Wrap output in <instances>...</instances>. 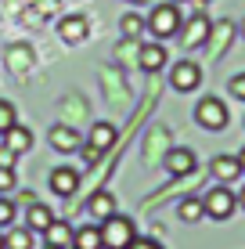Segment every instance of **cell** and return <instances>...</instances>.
Returning <instances> with one entry per match:
<instances>
[{"mask_svg":"<svg viewBox=\"0 0 245 249\" xmlns=\"http://www.w3.org/2000/svg\"><path fill=\"white\" fill-rule=\"evenodd\" d=\"M180 22H184V15H180V7L170 4V0H163V4H155L151 7V15H148V33L155 40H173L177 33H180Z\"/></svg>","mask_w":245,"mask_h":249,"instance_id":"6da1fadb","label":"cell"},{"mask_svg":"<svg viewBox=\"0 0 245 249\" xmlns=\"http://www.w3.org/2000/svg\"><path fill=\"white\" fill-rule=\"evenodd\" d=\"M101 242H105V249H126L137 238V231H133V220L123 217V213H112L108 220H101Z\"/></svg>","mask_w":245,"mask_h":249,"instance_id":"7a4b0ae2","label":"cell"},{"mask_svg":"<svg viewBox=\"0 0 245 249\" xmlns=\"http://www.w3.org/2000/svg\"><path fill=\"white\" fill-rule=\"evenodd\" d=\"M195 123L202 126V130H227V123H231V116H227V105L220 98H202L198 105H195Z\"/></svg>","mask_w":245,"mask_h":249,"instance_id":"3957f363","label":"cell"},{"mask_svg":"<svg viewBox=\"0 0 245 249\" xmlns=\"http://www.w3.org/2000/svg\"><path fill=\"white\" fill-rule=\"evenodd\" d=\"M202 202H206V217H213V220H227L234 213V206H238V199H234V192L227 184L209 188V192L202 195Z\"/></svg>","mask_w":245,"mask_h":249,"instance_id":"277c9868","label":"cell"},{"mask_svg":"<svg viewBox=\"0 0 245 249\" xmlns=\"http://www.w3.org/2000/svg\"><path fill=\"white\" fill-rule=\"evenodd\" d=\"M170 87L180 90V94H191L202 87V65L191 62V58H180L173 69H170Z\"/></svg>","mask_w":245,"mask_h":249,"instance_id":"5b68a950","label":"cell"},{"mask_svg":"<svg viewBox=\"0 0 245 249\" xmlns=\"http://www.w3.org/2000/svg\"><path fill=\"white\" fill-rule=\"evenodd\" d=\"M209 29H213V22H209L206 15H191L188 22H180V44L188 47V51H195V47H206V40H209Z\"/></svg>","mask_w":245,"mask_h":249,"instance_id":"8992f818","label":"cell"},{"mask_svg":"<svg viewBox=\"0 0 245 249\" xmlns=\"http://www.w3.org/2000/svg\"><path fill=\"white\" fill-rule=\"evenodd\" d=\"M234 40V22H213V29H209V40H206V54L213 58H224V51L231 47Z\"/></svg>","mask_w":245,"mask_h":249,"instance_id":"52a82bcc","label":"cell"},{"mask_svg":"<svg viewBox=\"0 0 245 249\" xmlns=\"http://www.w3.org/2000/svg\"><path fill=\"white\" fill-rule=\"evenodd\" d=\"M50 192H54L58 199H72V195L80 192V174H76L72 166L50 170Z\"/></svg>","mask_w":245,"mask_h":249,"instance_id":"ba28073f","label":"cell"},{"mask_svg":"<svg viewBox=\"0 0 245 249\" xmlns=\"http://www.w3.org/2000/svg\"><path fill=\"white\" fill-rule=\"evenodd\" d=\"M90 33V22L83 18V15H65L62 22H58V36L65 40V44H83Z\"/></svg>","mask_w":245,"mask_h":249,"instance_id":"9c48e42d","label":"cell"},{"mask_svg":"<svg viewBox=\"0 0 245 249\" xmlns=\"http://www.w3.org/2000/svg\"><path fill=\"white\" fill-rule=\"evenodd\" d=\"M209 174L220 184H231V181L242 177V162H238V156H213L209 159Z\"/></svg>","mask_w":245,"mask_h":249,"instance_id":"30bf717a","label":"cell"},{"mask_svg":"<svg viewBox=\"0 0 245 249\" xmlns=\"http://www.w3.org/2000/svg\"><path fill=\"white\" fill-rule=\"evenodd\" d=\"M112 213H119L112 192H105V188H101V192L90 195V202H87V217H90V220H98V224H101V220H108Z\"/></svg>","mask_w":245,"mask_h":249,"instance_id":"8fae6325","label":"cell"},{"mask_svg":"<svg viewBox=\"0 0 245 249\" xmlns=\"http://www.w3.org/2000/svg\"><path fill=\"white\" fill-rule=\"evenodd\" d=\"M166 47L163 40H151V44H141V54H137V65L145 69V72H159V69H166Z\"/></svg>","mask_w":245,"mask_h":249,"instance_id":"7c38bea8","label":"cell"},{"mask_svg":"<svg viewBox=\"0 0 245 249\" xmlns=\"http://www.w3.org/2000/svg\"><path fill=\"white\" fill-rule=\"evenodd\" d=\"M47 141H50V148H54V152H62V156H65V152H80L83 137L76 134L72 126H62V123H58V126H50V137H47Z\"/></svg>","mask_w":245,"mask_h":249,"instance_id":"4fadbf2b","label":"cell"},{"mask_svg":"<svg viewBox=\"0 0 245 249\" xmlns=\"http://www.w3.org/2000/svg\"><path fill=\"white\" fill-rule=\"evenodd\" d=\"M50 220H54V213H50L40 199L33 202V206H25V228H29L33 235H44V231L50 228Z\"/></svg>","mask_w":245,"mask_h":249,"instance_id":"5bb4252c","label":"cell"},{"mask_svg":"<svg viewBox=\"0 0 245 249\" xmlns=\"http://www.w3.org/2000/svg\"><path fill=\"white\" fill-rule=\"evenodd\" d=\"M0 144H7L15 156H22V152H29V148H33V134L25 130L22 123H15V126H7V130L0 134Z\"/></svg>","mask_w":245,"mask_h":249,"instance_id":"9a60e30c","label":"cell"},{"mask_svg":"<svg viewBox=\"0 0 245 249\" xmlns=\"http://www.w3.org/2000/svg\"><path fill=\"white\" fill-rule=\"evenodd\" d=\"M47 249H72V228L65 220H50V228L44 231Z\"/></svg>","mask_w":245,"mask_h":249,"instance_id":"2e32d148","label":"cell"},{"mask_svg":"<svg viewBox=\"0 0 245 249\" xmlns=\"http://www.w3.org/2000/svg\"><path fill=\"white\" fill-rule=\"evenodd\" d=\"M166 170H170L173 177H188V174H195V156H191L188 148H173L170 156H166Z\"/></svg>","mask_w":245,"mask_h":249,"instance_id":"e0dca14e","label":"cell"},{"mask_svg":"<svg viewBox=\"0 0 245 249\" xmlns=\"http://www.w3.org/2000/svg\"><path fill=\"white\" fill-rule=\"evenodd\" d=\"M87 144H90V148H98L101 156H105V152L115 144V126H112V123H94V126H90Z\"/></svg>","mask_w":245,"mask_h":249,"instance_id":"ac0fdd59","label":"cell"},{"mask_svg":"<svg viewBox=\"0 0 245 249\" xmlns=\"http://www.w3.org/2000/svg\"><path fill=\"white\" fill-rule=\"evenodd\" d=\"M177 217H180V220H188V224H195V220L206 217V202H202L198 195H188V199H180V202H177Z\"/></svg>","mask_w":245,"mask_h":249,"instance_id":"d6986e66","label":"cell"},{"mask_svg":"<svg viewBox=\"0 0 245 249\" xmlns=\"http://www.w3.org/2000/svg\"><path fill=\"white\" fill-rule=\"evenodd\" d=\"M72 249H105V242H101V228H80L72 231Z\"/></svg>","mask_w":245,"mask_h":249,"instance_id":"ffe728a7","label":"cell"},{"mask_svg":"<svg viewBox=\"0 0 245 249\" xmlns=\"http://www.w3.org/2000/svg\"><path fill=\"white\" fill-rule=\"evenodd\" d=\"M4 249H33V231L29 228H4Z\"/></svg>","mask_w":245,"mask_h":249,"instance_id":"44dd1931","label":"cell"},{"mask_svg":"<svg viewBox=\"0 0 245 249\" xmlns=\"http://www.w3.org/2000/svg\"><path fill=\"white\" fill-rule=\"evenodd\" d=\"M119 29H123L126 40H141L148 25H145V18H141V15H123V18H119Z\"/></svg>","mask_w":245,"mask_h":249,"instance_id":"7402d4cb","label":"cell"},{"mask_svg":"<svg viewBox=\"0 0 245 249\" xmlns=\"http://www.w3.org/2000/svg\"><path fill=\"white\" fill-rule=\"evenodd\" d=\"M15 217H18V206H15V199H7V195H0V231L11 228Z\"/></svg>","mask_w":245,"mask_h":249,"instance_id":"603a6c76","label":"cell"},{"mask_svg":"<svg viewBox=\"0 0 245 249\" xmlns=\"http://www.w3.org/2000/svg\"><path fill=\"white\" fill-rule=\"evenodd\" d=\"M15 123H18V119H15V105L0 98V134H4L7 126H15Z\"/></svg>","mask_w":245,"mask_h":249,"instance_id":"cb8c5ba5","label":"cell"},{"mask_svg":"<svg viewBox=\"0 0 245 249\" xmlns=\"http://www.w3.org/2000/svg\"><path fill=\"white\" fill-rule=\"evenodd\" d=\"M15 188H18V177H15V170L0 166V195H11Z\"/></svg>","mask_w":245,"mask_h":249,"instance_id":"d4e9b609","label":"cell"},{"mask_svg":"<svg viewBox=\"0 0 245 249\" xmlns=\"http://www.w3.org/2000/svg\"><path fill=\"white\" fill-rule=\"evenodd\" d=\"M227 94H231L234 101H245V72H238V76L227 80Z\"/></svg>","mask_w":245,"mask_h":249,"instance_id":"484cf974","label":"cell"},{"mask_svg":"<svg viewBox=\"0 0 245 249\" xmlns=\"http://www.w3.org/2000/svg\"><path fill=\"white\" fill-rule=\"evenodd\" d=\"M15 162H18V156H15L7 144H0V166H7V170H15Z\"/></svg>","mask_w":245,"mask_h":249,"instance_id":"4316f807","label":"cell"},{"mask_svg":"<svg viewBox=\"0 0 245 249\" xmlns=\"http://www.w3.org/2000/svg\"><path fill=\"white\" fill-rule=\"evenodd\" d=\"M126 249H163V246H159L155 238H133V242L126 246Z\"/></svg>","mask_w":245,"mask_h":249,"instance_id":"83f0119b","label":"cell"},{"mask_svg":"<svg viewBox=\"0 0 245 249\" xmlns=\"http://www.w3.org/2000/svg\"><path fill=\"white\" fill-rule=\"evenodd\" d=\"M18 202H25V206H33V202H36V195H33V192H22V195H18Z\"/></svg>","mask_w":245,"mask_h":249,"instance_id":"f1b7e54d","label":"cell"},{"mask_svg":"<svg viewBox=\"0 0 245 249\" xmlns=\"http://www.w3.org/2000/svg\"><path fill=\"white\" fill-rule=\"evenodd\" d=\"M234 199H238V206H242V210H245V188H242V192H238V195H234Z\"/></svg>","mask_w":245,"mask_h":249,"instance_id":"f546056e","label":"cell"},{"mask_svg":"<svg viewBox=\"0 0 245 249\" xmlns=\"http://www.w3.org/2000/svg\"><path fill=\"white\" fill-rule=\"evenodd\" d=\"M238 162H242V174H245V148L238 152Z\"/></svg>","mask_w":245,"mask_h":249,"instance_id":"4dcf8cb0","label":"cell"},{"mask_svg":"<svg viewBox=\"0 0 245 249\" xmlns=\"http://www.w3.org/2000/svg\"><path fill=\"white\" fill-rule=\"evenodd\" d=\"M238 29H242V36H245V18H242V25H238Z\"/></svg>","mask_w":245,"mask_h":249,"instance_id":"1f68e13d","label":"cell"},{"mask_svg":"<svg viewBox=\"0 0 245 249\" xmlns=\"http://www.w3.org/2000/svg\"><path fill=\"white\" fill-rule=\"evenodd\" d=\"M0 249H4V231H0Z\"/></svg>","mask_w":245,"mask_h":249,"instance_id":"d6a6232c","label":"cell"},{"mask_svg":"<svg viewBox=\"0 0 245 249\" xmlns=\"http://www.w3.org/2000/svg\"><path fill=\"white\" fill-rule=\"evenodd\" d=\"M130 4H148V0H130Z\"/></svg>","mask_w":245,"mask_h":249,"instance_id":"836d02e7","label":"cell"},{"mask_svg":"<svg viewBox=\"0 0 245 249\" xmlns=\"http://www.w3.org/2000/svg\"><path fill=\"white\" fill-rule=\"evenodd\" d=\"M177 4H180V0H177Z\"/></svg>","mask_w":245,"mask_h":249,"instance_id":"e575fe53","label":"cell"}]
</instances>
